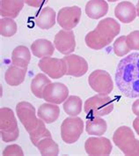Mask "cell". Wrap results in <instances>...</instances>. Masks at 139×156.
<instances>
[{"mask_svg": "<svg viewBox=\"0 0 139 156\" xmlns=\"http://www.w3.org/2000/svg\"><path fill=\"white\" fill-rule=\"evenodd\" d=\"M115 84L125 97H139V53L134 52L123 58L116 68Z\"/></svg>", "mask_w": 139, "mask_h": 156, "instance_id": "obj_1", "label": "cell"}, {"mask_svg": "<svg viewBox=\"0 0 139 156\" xmlns=\"http://www.w3.org/2000/svg\"><path fill=\"white\" fill-rule=\"evenodd\" d=\"M113 141L125 155H139V140L130 127L121 126L115 130Z\"/></svg>", "mask_w": 139, "mask_h": 156, "instance_id": "obj_2", "label": "cell"}, {"mask_svg": "<svg viewBox=\"0 0 139 156\" xmlns=\"http://www.w3.org/2000/svg\"><path fill=\"white\" fill-rule=\"evenodd\" d=\"M113 109V101L108 95L101 94H98L87 99L84 105L85 112L93 117H101L109 115Z\"/></svg>", "mask_w": 139, "mask_h": 156, "instance_id": "obj_3", "label": "cell"}, {"mask_svg": "<svg viewBox=\"0 0 139 156\" xmlns=\"http://www.w3.org/2000/svg\"><path fill=\"white\" fill-rule=\"evenodd\" d=\"M0 131L2 140L6 143L15 141L19 136L16 117L13 111L9 108L0 109Z\"/></svg>", "mask_w": 139, "mask_h": 156, "instance_id": "obj_4", "label": "cell"}, {"mask_svg": "<svg viewBox=\"0 0 139 156\" xmlns=\"http://www.w3.org/2000/svg\"><path fill=\"white\" fill-rule=\"evenodd\" d=\"M84 132V122L80 117L71 116L64 120L61 125V137L66 144H73Z\"/></svg>", "mask_w": 139, "mask_h": 156, "instance_id": "obj_5", "label": "cell"}, {"mask_svg": "<svg viewBox=\"0 0 139 156\" xmlns=\"http://www.w3.org/2000/svg\"><path fill=\"white\" fill-rule=\"evenodd\" d=\"M88 83L91 88L98 94L108 95L114 89V82L110 74L104 70H96L90 74Z\"/></svg>", "mask_w": 139, "mask_h": 156, "instance_id": "obj_6", "label": "cell"}, {"mask_svg": "<svg viewBox=\"0 0 139 156\" xmlns=\"http://www.w3.org/2000/svg\"><path fill=\"white\" fill-rule=\"evenodd\" d=\"M38 67L51 79H60L66 75L67 66L64 59L47 58H41L38 63Z\"/></svg>", "mask_w": 139, "mask_h": 156, "instance_id": "obj_7", "label": "cell"}, {"mask_svg": "<svg viewBox=\"0 0 139 156\" xmlns=\"http://www.w3.org/2000/svg\"><path fill=\"white\" fill-rule=\"evenodd\" d=\"M16 113L19 120L28 133L37 126L39 119L36 117L35 108L31 103L27 101L19 102L16 106Z\"/></svg>", "mask_w": 139, "mask_h": 156, "instance_id": "obj_8", "label": "cell"}, {"mask_svg": "<svg viewBox=\"0 0 139 156\" xmlns=\"http://www.w3.org/2000/svg\"><path fill=\"white\" fill-rule=\"evenodd\" d=\"M82 11L78 6H67L62 8L57 13V21L58 25L64 30L75 28L80 21Z\"/></svg>", "mask_w": 139, "mask_h": 156, "instance_id": "obj_9", "label": "cell"}, {"mask_svg": "<svg viewBox=\"0 0 139 156\" xmlns=\"http://www.w3.org/2000/svg\"><path fill=\"white\" fill-rule=\"evenodd\" d=\"M69 97V89L64 84L50 83L43 92V100L53 104H61Z\"/></svg>", "mask_w": 139, "mask_h": 156, "instance_id": "obj_10", "label": "cell"}, {"mask_svg": "<svg viewBox=\"0 0 139 156\" xmlns=\"http://www.w3.org/2000/svg\"><path fill=\"white\" fill-rule=\"evenodd\" d=\"M85 149L89 155H109L113 146L111 141L104 137H92L86 140Z\"/></svg>", "mask_w": 139, "mask_h": 156, "instance_id": "obj_11", "label": "cell"}, {"mask_svg": "<svg viewBox=\"0 0 139 156\" xmlns=\"http://www.w3.org/2000/svg\"><path fill=\"white\" fill-rule=\"evenodd\" d=\"M54 45L61 54L70 55L76 48V39L72 30H60L55 36Z\"/></svg>", "mask_w": 139, "mask_h": 156, "instance_id": "obj_12", "label": "cell"}, {"mask_svg": "<svg viewBox=\"0 0 139 156\" xmlns=\"http://www.w3.org/2000/svg\"><path fill=\"white\" fill-rule=\"evenodd\" d=\"M66 63L67 72L66 75L73 77H81L87 73L88 64L86 60L78 55H66L63 58Z\"/></svg>", "mask_w": 139, "mask_h": 156, "instance_id": "obj_13", "label": "cell"}, {"mask_svg": "<svg viewBox=\"0 0 139 156\" xmlns=\"http://www.w3.org/2000/svg\"><path fill=\"white\" fill-rule=\"evenodd\" d=\"M95 30L110 44L120 33L121 26L114 19L106 18L99 22Z\"/></svg>", "mask_w": 139, "mask_h": 156, "instance_id": "obj_14", "label": "cell"}, {"mask_svg": "<svg viewBox=\"0 0 139 156\" xmlns=\"http://www.w3.org/2000/svg\"><path fill=\"white\" fill-rule=\"evenodd\" d=\"M115 17L124 24L132 22L137 15L136 6L129 1H123L119 3L115 8Z\"/></svg>", "mask_w": 139, "mask_h": 156, "instance_id": "obj_15", "label": "cell"}, {"mask_svg": "<svg viewBox=\"0 0 139 156\" xmlns=\"http://www.w3.org/2000/svg\"><path fill=\"white\" fill-rule=\"evenodd\" d=\"M24 0H1L0 14L3 18L15 19L24 7Z\"/></svg>", "mask_w": 139, "mask_h": 156, "instance_id": "obj_16", "label": "cell"}, {"mask_svg": "<svg viewBox=\"0 0 139 156\" xmlns=\"http://www.w3.org/2000/svg\"><path fill=\"white\" fill-rule=\"evenodd\" d=\"M85 13L90 19L99 20L108 12V5L105 0H89L85 5Z\"/></svg>", "mask_w": 139, "mask_h": 156, "instance_id": "obj_17", "label": "cell"}, {"mask_svg": "<svg viewBox=\"0 0 139 156\" xmlns=\"http://www.w3.org/2000/svg\"><path fill=\"white\" fill-rule=\"evenodd\" d=\"M55 45L47 39L35 40L31 45V51L34 57L38 58L51 57L55 51Z\"/></svg>", "mask_w": 139, "mask_h": 156, "instance_id": "obj_18", "label": "cell"}, {"mask_svg": "<svg viewBox=\"0 0 139 156\" xmlns=\"http://www.w3.org/2000/svg\"><path fill=\"white\" fill-rule=\"evenodd\" d=\"M27 68H21L16 66H11L5 74V82L11 87H18L25 80Z\"/></svg>", "mask_w": 139, "mask_h": 156, "instance_id": "obj_19", "label": "cell"}, {"mask_svg": "<svg viewBox=\"0 0 139 156\" xmlns=\"http://www.w3.org/2000/svg\"><path fill=\"white\" fill-rule=\"evenodd\" d=\"M37 115L46 123H52L56 122L60 115V108L57 104L43 103L38 108Z\"/></svg>", "mask_w": 139, "mask_h": 156, "instance_id": "obj_20", "label": "cell"}, {"mask_svg": "<svg viewBox=\"0 0 139 156\" xmlns=\"http://www.w3.org/2000/svg\"><path fill=\"white\" fill-rule=\"evenodd\" d=\"M57 13L51 7H44L35 19V24L41 29H49L56 24Z\"/></svg>", "mask_w": 139, "mask_h": 156, "instance_id": "obj_21", "label": "cell"}, {"mask_svg": "<svg viewBox=\"0 0 139 156\" xmlns=\"http://www.w3.org/2000/svg\"><path fill=\"white\" fill-rule=\"evenodd\" d=\"M31 60L30 50L26 46L20 45L13 49L12 53V63L13 66L21 68H27Z\"/></svg>", "mask_w": 139, "mask_h": 156, "instance_id": "obj_22", "label": "cell"}, {"mask_svg": "<svg viewBox=\"0 0 139 156\" xmlns=\"http://www.w3.org/2000/svg\"><path fill=\"white\" fill-rule=\"evenodd\" d=\"M106 121L100 117L91 118L85 123V131L89 135L101 136L106 132Z\"/></svg>", "mask_w": 139, "mask_h": 156, "instance_id": "obj_23", "label": "cell"}, {"mask_svg": "<svg viewBox=\"0 0 139 156\" xmlns=\"http://www.w3.org/2000/svg\"><path fill=\"white\" fill-rule=\"evenodd\" d=\"M50 83V80L45 74H37L31 81V91L37 98L42 99L44 89Z\"/></svg>", "mask_w": 139, "mask_h": 156, "instance_id": "obj_24", "label": "cell"}, {"mask_svg": "<svg viewBox=\"0 0 139 156\" xmlns=\"http://www.w3.org/2000/svg\"><path fill=\"white\" fill-rule=\"evenodd\" d=\"M85 44L87 47H89L92 49H94V50L102 49L103 48L106 47L107 45H109L108 42L95 29L89 32L85 35Z\"/></svg>", "mask_w": 139, "mask_h": 156, "instance_id": "obj_25", "label": "cell"}, {"mask_svg": "<svg viewBox=\"0 0 139 156\" xmlns=\"http://www.w3.org/2000/svg\"><path fill=\"white\" fill-rule=\"evenodd\" d=\"M82 106L83 102L81 99L76 95H71L66 99L63 107L67 115L71 116H77L81 113Z\"/></svg>", "mask_w": 139, "mask_h": 156, "instance_id": "obj_26", "label": "cell"}, {"mask_svg": "<svg viewBox=\"0 0 139 156\" xmlns=\"http://www.w3.org/2000/svg\"><path fill=\"white\" fill-rule=\"evenodd\" d=\"M41 155H58L59 147L58 145L54 141L52 137L44 138L38 143L37 147Z\"/></svg>", "mask_w": 139, "mask_h": 156, "instance_id": "obj_27", "label": "cell"}, {"mask_svg": "<svg viewBox=\"0 0 139 156\" xmlns=\"http://www.w3.org/2000/svg\"><path fill=\"white\" fill-rule=\"evenodd\" d=\"M45 123H46L44 121H42L41 118H39L37 126L33 129L32 132H30L28 133L31 142L33 143V145L35 146V147H37L38 143L42 139L47 138V137H52L50 132L46 128Z\"/></svg>", "mask_w": 139, "mask_h": 156, "instance_id": "obj_28", "label": "cell"}, {"mask_svg": "<svg viewBox=\"0 0 139 156\" xmlns=\"http://www.w3.org/2000/svg\"><path fill=\"white\" fill-rule=\"evenodd\" d=\"M18 27L12 18H3L0 20V34L4 37H12L17 33Z\"/></svg>", "mask_w": 139, "mask_h": 156, "instance_id": "obj_29", "label": "cell"}, {"mask_svg": "<svg viewBox=\"0 0 139 156\" xmlns=\"http://www.w3.org/2000/svg\"><path fill=\"white\" fill-rule=\"evenodd\" d=\"M113 48H114V52L117 57H124L127 54H129L130 51L126 41V36L124 35L118 37L115 40Z\"/></svg>", "mask_w": 139, "mask_h": 156, "instance_id": "obj_30", "label": "cell"}, {"mask_svg": "<svg viewBox=\"0 0 139 156\" xmlns=\"http://www.w3.org/2000/svg\"><path fill=\"white\" fill-rule=\"evenodd\" d=\"M126 41L130 50H139V30H135L126 36Z\"/></svg>", "mask_w": 139, "mask_h": 156, "instance_id": "obj_31", "label": "cell"}, {"mask_svg": "<svg viewBox=\"0 0 139 156\" xmlns=\"http://www.w3.org/2000/svg\"><path fill=\"white\" fill-rule=\"evenodd\" d=\"M4 155H24V152L22 150V148L20 147L19 145L13 144V145H10L7 146L3 152Z\"/></svg>", "mask_w": 139, "mask_h": 156, "instance_id": "obj_32", "label": "cell"}, {"mask_svg": "<svg viewBox=\"0 0 139 156\" xmlns=\"http://www.w3.org/2000/svg\"><path fill=\"white\" fill-rule=\"evenodd\" d=\"M49 0H24V2L31 7L39 8L41 7L44 4H46Z\"/></svg>", "mask_w": 139, "mask_h": 156, "instance_id": "obj_33", "label": "cell"}, {"mask_svg": "<svg viewBox=\"0 0 139 156\" xmlns=\"http://www.w3.org/2000/svg\"><path fill=\"white\" fill-rule=\"evenodd\" d=\"M132 111L137 116H139V99L136 100L132 104Z\"/></svg>", "mask_w": 139, "mask_h": 156, "instance_id": "obj_34", "label": "cell"}, {"mask_svg": "<svg viewBox=\"0 0 139 156\" xmlns=\"http://www.w3.org/2000/svg\"><path fill=\"white\" fill-rule=\"evenodd\" d=\"M133 128L139 136V116H137V118L133 122Z\"/></svg>", "mask_w": 139, "mask_h": 156, "instance_id": "obj_35", "label": "cell"}, {"mask_svg": "<svg viewBox=\"0 0 139 156\" xmlns=\"http://www.w3.org/2000/svg\"><path fill=\"white\" fill-rule=\"evenodd\" d=\"M136 8H137V15L139 17V0L137 4V5H136Z\"/></svg>", "mask_w": 139, "mask_h": 156, "instance_id": "obj_36", "label": "cell"}, {"mask_svg": "<svg viewBox=\"0 0 139 156\" xmlns=\"http://www.w3.org/2000/svg\"><path fill=\"white\" fill-rule=\"evenodd\" d=\"M108 2H116V1H118V0H107Z\"/></svg>", "mask_w": 139, "mask_h": 156, "instance_id": "obj_37", "label": "cell"}]
</instances>
